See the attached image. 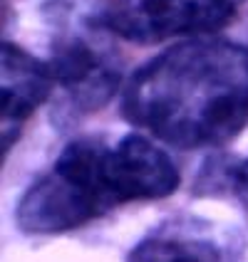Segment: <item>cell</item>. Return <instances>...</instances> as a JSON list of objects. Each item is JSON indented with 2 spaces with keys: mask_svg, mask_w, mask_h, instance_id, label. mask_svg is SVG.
Segmentation results:
<instances>
[{
  "mask_svg": "<svg viewBox=\"0 0 248 262\" xmlns=\"http://www.w3.org/2000/svg\"><path fill=\"white\" fill-rule=\"evenodd\" d=\"M122 117L176 148L221 146L248 124V47L186 40L129 77Z\"/></svg>",
  "mask_w": 248,
  "mask_h": 262,
  "instance_id": "obj_1",
  "label": "cell"
},
{
  "mask_svg": "<svg viewBox=\"0 0 248 262\" xmlns=\"http://www.w3.org/2000/svg\"><path fill=\"white\" fill-rule=\"evenodd\" d=\"M179 186L169 154L139 134L107 146L97 136L72 139L58 161L20 198L23 233H67L131 201H159Z\"/></svg>",
  "mask_w": 248,
  "mask_h": 262,
  "instance_id": "obj_2",
  "label": "cell"
},
{
  "mask_svg": "<svg viewBox=\"0 0 248 262\" xmlns=\"http://www.w3.org/2000/svg\"><path fill=\"white\" fill-rule=\"evenodd\" d=\"M243 0H100L92 25L137 45L208 35L234 23Z\"/></svg>",
  "mask_w": 248,
  "mask_h": 262,
  "instance_id": "obj_3",
  "label": "cell"
},
{
  "mask_svg": "<svg viewBox=\"0 0 248 262\" xmlns=\"http://www.w3.org/2000/svg\"><path fill=\"white\" fill-rule=\"evenodd\" d=\"M55 84L62 89L65 119H77L102 109L115 97L122 82L119 59L115 52L94 37L89 40L80 32L60 35L52 42V59L47 62Z\"/></svg>",
  "mask_w": 248,
  "mask_h": 262,
  "instance_id": "obj_4",
  "label": "cell"
},
{
  "mask_svg": "<svg viewBox=\"0 0 248 262\" xmlns=\"http://www.w3.org/2000/svg\"><path fill=\"white\" fill-rule=\"evenodd\" d=\"M127 262H243V245L204 220H171L146 235Z\"/></svg>",
  "mask_w": 248,
  "mask_h": 262,
  "instance_id": "obj_5",
  "label": "cell"
},
{
  "mask_svg": "<svg viewBox=\"0 0 248 262\" xmlns=\"http://www.w3.org/2000/svg\"><path fill=\"white\" fill-rule=\"evenodd\" d=\"M0 64H3L0 129H3V159H5L30 114L50 97L55 77L47 62L28 55L13 42H3Z\"/></svg>",
  "mask_w": 248,
  "mask_h": 262,
  "instance_id": "obj_6",
  "label": "cell"
},
{
  "mask_svg": "<svg viewBox=\"0 0 248 262\" xmlns=\"http://www.w3.org/2000/svg\"><path fill=\"white\" fill-rule=\"evenodd\" d=\"M241 198V203L248 208V159L236 163L234 168V188H231Z\"/></svg>",
  "mask_w": 248,
  "mask_h": 262,
  "instance_id": "obj_7",
  "label": "cell"
}]
</instances>
